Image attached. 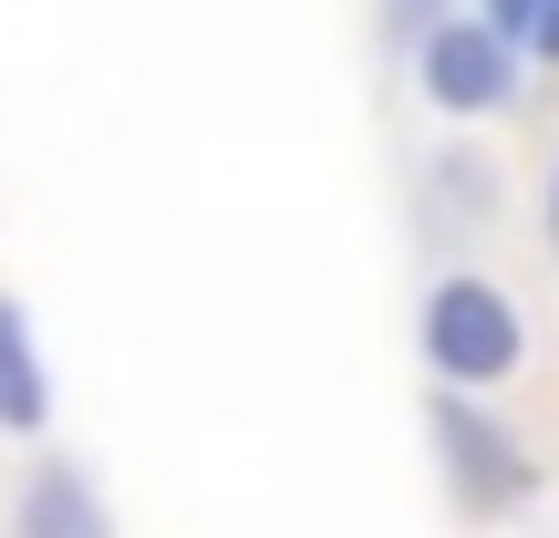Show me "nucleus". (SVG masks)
Instances as JSON below:
<instances>
[{
	"instance_id": "f257e3e1",
	"label": "nucleus",
	"mask_w": 559,
	"mask_h": 538,
	"mask_svg": "<svg viewBox=\"0 0 559 538\" xmlns=\"http://www.w3.org/2000/svg\"><path fill=\"white\" fill-rule=\"evenodd\" d=\"M425 362H436L445 383H498V373H519V311H508L498 279H477V270L436 279V300H425Z\"/></svg>"
},
{
	"instance_id": "f03ea898",
	"label": "nucleus",
	"mask_w": 559,
	"mask_h": 538,
	"mask_svg": "<svg viewBox=\"0 0 559 538\" xmlns=\"http://www.w3.org/2000/svg\"><path fill=\"white\" fill-rule=\"evenodd\" d=\"M415 62H425V94L445 115H498L519 94V32H498V21H425Z\"/></svg>"
},
{
	"instance_id": "7ed1b4c3",
	"label": "nucleus",
	"mask_w": 559,
	"mask_h": 538,
	"mask_svg": "<svg viewBox=\"0 0 559 538\" xmlns=\"http://www.w3.org/2000/svg\"><path fill=\"white\" fill-rule=\"evenodd\" d=\"M41 415H52V383H41V362H32V332H21V311L0 300V425H11V435H32Z\"/></svg>"
},
{
	"instance_id": "20e7f679",
	"label": "nucleus",
	"mask_w": 559,
	"mask_h": 538,
	"mask_svg": "<svg viewBox=\"0 0 559 538\" xmlns=\"http://www.w3.org/2000/svg\"><path fill=\"white\" fill-rule=\"evenodd\" d=\"M436 435L456 445V477H466V487H498V498H519V487H528L519 445H508V435H487V425H466L456 404H445V415H436Z\"/></svg>"
},
{
	"instance_id": "39448f33",
	"label": "nucleus",
	"mask_w": 559,
	"mask_h": 538,
	"mask_svg": "<svg viewBox=\"0 0 559 538\" xmlns=\"http://www.w3.org/2000/svg\"><path fill=\"white\" fill-rule=\"evenodd\" d=\"M21 528H32V538H62V528H73V538H94L104 518H94V498H83L73 477H41V487H32V507H21Z\"/></svg>"
},
{
	"instance_id": "423d86ee",
	"label": "nucleus",
	"mask_w": 559,
	"mask_h": 538,
	"mask_svg": "<svg viewBox=\"0 0 559 538\" xmlns=\"http://www.w3.org/2000/svg\"><path fill=\"white\" fill-rule=\"evenodd\" d=\"M519 41H539V52L559 62V0H539V21H528V32H519Z\"/></svg>"
},
{
	"instance_id": "0eeeda50",
	"label": "nucleus",
	"mask_w": 559,
	"mask_h": 538,
	"mask_svg": "<svg viewBox=\"0 0 559 538\" xmlns=\"http://www.w3.org/2000/svg\"><path fill=\"white\" fill-rule=\"evenodd\" d=\"M487 21H498V32H528V21H539V0H487Z\"/></svg>"
},
{
	"instance_id": "6e6552de",
	"label": "nucleus",
	"mask_w": 559,
	"mask_h": 538,
	"mask_svg": "<svg viewBox=\"0 0 559 538\" xmlns=\"http://www.w3.org/2000/svg\"><path fill=\"white\" fill-rule=\"evenodd\" d=\"M436 11H445V0H394V32H425Z\"/></svg>"
},
{
	"instance_id": "1a4fd4ad",
	"label": "nucleus",
	"mask_w": 559,
	"mask_h": 538,
	"mask_svg": "<svg viewBox=\"0 0 559 538\" xmlns=\"http://www.w3.org/2000/svg\"><path fill=\"white\" fill-rule=\"evenodd\" d=\"M549 249H559V166H549Z\"/></svg>"
}]
</instances>
